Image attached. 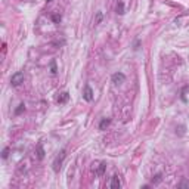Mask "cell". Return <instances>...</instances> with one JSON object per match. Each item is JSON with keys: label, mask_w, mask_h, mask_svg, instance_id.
<instances>
[{"label": "cell", "mask_w": 189, "mask_h": 189, "mask_svg": "<svg viewBox=\"0 0 189 189\" xmlns=\"http://www.w3.org/2000/svg\"><path fill=\"white\" fill-rule=\"evenodd\" d=\"M65 157H67V152H65V149H62L61 152H59V155H56V158H55V161H53V171H59L62 167V162H64V160H65Z\"/></svg>", "instance_id": "cell-1"}, {"label": "cell", "mask_w": 189, "mask_h": 189, "mask_svg": "<svg viewBox=\"0 0 189 189\" xmlns=\"http://www.w3.org/2000/svg\"><path fill=\"white\" fill-rule=\"evenodd\" d=\"M21 83H24V73L22 71H18V73H15L12 77H10V84L12 86H19Z\"/></svg>", "instance_id": "cell-2"}, {"label": "cell", "mask_w": 189, "mask_h": 189, "mask_svg": "<svg viewBox=\"0 0 189 189\" xmlns=\"http://www.w3.org/2000/svg\"><path fill=\"white\" fill-rule=\"evenodd\" d=\"M111 81L114 83L115 86H120V84H123V83L126 81V75L123 74V73H115V74H112V77H111Z\"/></svg>", "instance_id": "cell-3"}, {"label": "cell", "mask_w": 189, "mask_h": 189, "mask_svg": "<svg viewBox=\"0 0 189 189\" xmlns=\"http://www.w3.org/2000/svg\"><path fill=\"white\" fill-rule=\"evenodd\" d=\"M83 98H84V101H87V102H92V101H93V90H92V87H90L89 84H86V86H84Z\"/></svg>", "instance_id": "cell-4"}, {"label": "cell", "mask_w": 189, "mask_h": 189, "mask_svg": "<svg viewBox=\"0 0 189 189\" xmlns=\"http://www.w3.org/2000/svg\"><path fill=\"white\" fill-rule=\"evenodd\" d=\"M93 166H94V164H93ZM105 170H107V162L102 161V162H99L98 166H94V174H96V176H103Z\"/></svg>", "instance_id": "cell-5"}, {"label": "cell", "mask_w": 189, "mask_h": 189, "mask_svg": "<svg viewBox=\"0 0 189 189\" xmlns=\"http://www.w3.org/2000/svg\"><path fill=\"white\" fill-rule=\"evenodd\" d=\"M108 186H109V188H120V186H121V182H120V177H118L117 174H114L112 177H111V180H109Z\"/></svg>", "instance_id": "cell-6"}, {"label": "cell", "mask_w": 189, "mask_h": 189, "mask_svg": "<svg viewBox=\"0 0 189 189\" xmlns=\"http://www.w3.org/2000/svg\"><path fill=\"white\" fill-rule=\"evenodd\" d=\"M111 124V118H102L99 123V130H107V127H109Z\"/></svg>", "instance_id": "cell-7"}, {"label": "cell", "mask_w": 189, "mask_h": 189, "mask_svg": "<svg viewBox=\"0 0 189 189\" xmlns=\"http://www.w3.org/2000/svg\"><path fill=\"white\" fill-rule=\"evenodd\" d=\"M68 99H69V93H68V92H64V93L59 94V98H58V103H65Z\"/></svg>", "instance_id": "cell-8"}, {"label": "cell", "mask_w": 189, "mask_h": 189, "mask_svg": "<svg viewBox=\"0 0 189 189\" xmlns=\"http://www.w3.org/2000/svg\"><path fill=\"white\" fill-rule=\"evenodd\" d=\"M115 10H117V14L118 15H124V3H123V2H118Z\"/></svg>", "instance_id": "cell-9"}, {"label": "cell", "mask_w": 189, "mask_h": 189, "mask_svg": "<svg viewBox=\"0 0 189 189\" xmlns=\"http://www.w3.org/2000/svg\"><path fill=\"white\" fill-rule=\"evenodd\" d=\"M37 157H39V160H43V158H44V151H43L41 143H39V145H37Z\"/></svg>", "instance_id": "cell-10"}, {"label": "cell", "mask_w": 189, "mask_h": 189, "mask_svg": "<svg viewBox=\"0 0 189 189\" xmlns=\"http://www.w3.org/2000/svg\"><path fill=\"white\" fill-rule=\"evenodd\" d=\"M162 180V177H161V173H158V174H155L154 177H152V185H158V183Z\"/></svg>", "instance_id": "cell-11"}, {"label": "cell", "mask_w": 189, "mask_h": 189, "mask_svg": "<svg viewBox=\"0 0 189 189\" xmlns=\"http://www.w3.org/2000/svg\"><path fill=\"white\" fill-rule=\"evenodd\" d=\"M61 19H62L61 14H58V12H56V14L52 15V21H53L55 24H59V22H61Z\"/></svg>", "instance_id": "cell-12"}, {"label": "cell", "mask_w": 189, "mask_h": 189, "mask_svg": "<svg viewBox=\"0 0 189 189\" xmlns=\"http://www.w3.org/2000/svg\"><path fill=\"white\" fill-rule=\"evenodd\" d=\"M22 111H25V105H24V103H21L19 107H18L16 109H15V114H16V115H19L21 112H22Z\"/></svg>", "instance_id": "cell-13"}, {"label": "cell", "mask_w": 189, "mask_h": 189, "mask_svg": "<svg viewBox=\"0 0 189 189\" xmlns=\"http://www.w3.org/2000/svg\"><path fill=\"white\" fill-rule=\"evenodd\" d=\"M56 71H58V69H56V62L52 61V62H50V73L55 75V74H56Z\"/></svg>", "instance_id": "cell-14"}, {"label": "cell", "mask_w": 189, "mask_h": 189, "mask_svg": "<svg viewBox=\"0 0 189 189\" xmlns=\"http://www.w3.org/2000/svg\"><path fill=\"white\" fill-rule=\"evenodd\" d=\"M7 155H9V148H5L3 149V152H2V158H3V160H6Z\"/></svg>", "instance_id": "cell-15"}, {"label": "cell", "mask_w": 189, "mask_h": 189, "mask_svg": "<svg viewBox=\"0 0 189 189\" xmlns=\"http://www.w3.org/2000/svg\"><path fill=\"white\" fill-rule=\"evenodd\" d=\"M101 18H102V14H101V12H98V15H96V24H99Z\"/></svg>", "instance_id": "cell-16"}, {"label": "cell", "mask_w": 189, "mask_h": 189, "mask_svg": "<svg viewBox=\"0 0 189 189\" xmlns=\"http://www.w3.org/2000/svg\"><path fill=\"white\" fill-rule=\"evenodd\" d=\"M177 186H188V183H186V182H182V183H179Z\"/></svg>", "instance_id": "cell-17"}]
</instances>
